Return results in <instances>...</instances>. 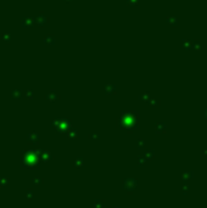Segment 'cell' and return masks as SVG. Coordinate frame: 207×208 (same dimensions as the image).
<instances>
[{
    "instance_id": "6da1fadb",
    "label": "cell",
    "mask_w": 207,
    "mask_h": 208,
    "mask_svg": "<svg viewBox=\"0 0 207 208\" xmlns=\"http://www.w3.org/2000/svg\"><path fill=\"white\" fill-rule=\"evenodd\" d=\"M192 177H194V173H192L191 171H186V172L183 173V175H182V180L184 181L185 184H188V181H189Z\"/></svg>"
},
{
    "instance_id": "7a4b0ae2",
    "label": "cell",
    "mask_w": 207,
    "mask_h": 208,
    "mask_svg": "<svg viewBox=\"0 0 207 208\" xmlns=\"http://www.w3.org/2000/svg\"><path fill=\"white\" fill-rule=\"evenodd\" d=\"M164 129H166V124L164 123H159L157 127H156V132L162 133V132H164Z\"/></svg>"
},
{
    "instance_id": "3957f363",
    "label": "cell",
    "mask_w": 207,
    "mask_h": 208,
    "mask_svg": "<svg viewBox=\"0 0 207 208\" xmlns=\"http://www.w3.org/2000/svg\"><path fill=\"white\" fill-rule=\"evenodd\" d=\"M184 49H192V42L191 40H185L184 42Z\"/></svg>"
},
{
    "instance_id": "277c9868",
    "label": "cell",
    "mask_w": 207,
    "mask_h": 208,
    "mask_svg": "<svg viewBox=\"0 0 207 208\" xmlns=\"http://www.w3.org/2000/svg\"><path fill=\"white\" fill-rule=\"evenodd\" d=\"M168 23H172V24H177V18L175 17H168Z\"/></svg>"
},
{
    "instance_id": "5b68a950",
    "label": "cell",
    "mask_w": 207,
    "mask_h": 208,
    "mask_svg": "<svg viewBox=\"0 0 207 208\" xmlns=\"http://www.w3.org/2000/svg\"><path fill=\"white\" fill-rule=\"evenodd\" d=\"M188 192H189V185L185 184V185L183 186V193H188Z\"/></svg>"
},
{
    "instance_id": "8992f818",
    "label": "cell",
    "mask_w": 207,
    "mask_h": 208,
    "mask_svg": "<svg viewBox=\"0 0 207 208\" xmlns=\"http://www.w3.org/2000/svg\"><path fill=\"white\" fill-rule=\"evenodd\" d=\"M205 119L207 121V107L205 108Z\"/></svg>"
},
{
    "instance_id": "52a82bcc",
    "label": "cell",
    "mask_w": 207,
    "mask_h": 208,
    "mask_svg": "<svg viewBox=\"0 0 207 208\" xmlns=\"http://www.w3.org/2000/svg\"><path fill=\"white\" fill-rule=\"evenodd\" d=\"M203 155H205V156H207V150H205V151H203Z\"/></svg>"
}]
</instances>
